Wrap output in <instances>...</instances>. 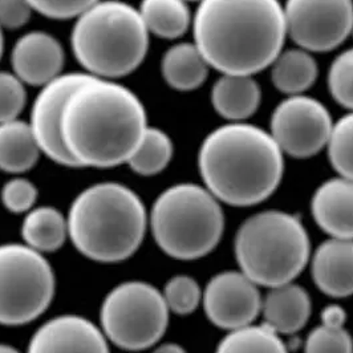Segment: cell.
Returning a JSON list of instances; mask_svg holds the SVG:
<instances>
[{
  "label": "cell",
  "instance_id": "6da1fadb",
  "mask_svg": "<svg viewBox=\"0 0 353 353\" xmlns=\"http://www.w3.org/2000/svg\"><path fill=\"white\" fill-rule=\"evenodd\" d=\"M148 126L146 109L133 90L89 76L65 103L61 136L79 168L109 169L128 162Z\"/></svg>",
  "mask_w": 353,
  "mask_h": 353
},
{
  "label": "cell",
  "instance_id": "7a4b0ae2",
  "mask_svg": "<svg viewBox=\"0 0 353 353\" xmlns=\"http://www.w3.org/2000/svg\"><path fill=\"white\" fill-rule=\"evenodd\" d=\"M192 27L195 46L222 74L265 71L287 39L279 0H202Z\"/></svg>",
  "mask_w": 353,
  "mask_h": 353
},
{
  "label": "cell",
  "instance_id": "3957f363",
  "mask_svg": "<svg viewBox=\"0 0 353 353\" xmlns=\"http://www.w3.org/2000/svg\"><path fill=\"white\" fill-rule=\"evenodd\" d=\"M198 169L205 188L221 203L248 208L276 192L284 154L270 132L248 123H229L205 137Z\"/></svg>",
  "mask_w": 353,
  "mask_h": 353
},
{
  "label": "cell",
  "instance_id": "277c9868",
  "mask_svg": "<svg viewBox=\"0 0 353 353\" xmlns=\"http://www.w3.org/2000/svg\"><path fill=\"white\" fill-rule=\"evenodd\" d=\"M67 219L72 245L97 263L132 258L149 228V212L140 195L120 182H100L80 192Z\"/></svg>",
  "mask_w": 353,
  "mask_h": 353
},
{
  "label": "cell",
  "instance_id": "5b68a950",
  "mask_svg": "<svg viewBox=\"0 0 353 353\" xmlns=\"http://www.w3.org/2000/svg\"><path fill=\"white\" fill-rule=\"evenodd\" d=\"M149 36L139 8L123 0H99L74 20L72 52L85 73L117 80L139 70Z\"/></svg>",
  "mask_w": 353,
  "mask_h": 353
},
{
  "label": "cell",
  "instance_id": "8992f818",
  "mask_svg": "<svg viewBox=\"0 0 353 353\" xmlns=\"http://www.w3.org/2000/svg\"><path fill=\"white\" fill-rule=\"evenodd\" d=\"M234 251L246 276L261 287L274 288L301 275L311 259V242L296 215L267 210L241 225Z\"/></svg>",
  "mask_w": 353,
  "mask_h": 353
},
{
  "label": "cell",
  "instance_id": "52a82bcc",
  "mask_svg": "<svg viewBox=\"0 0 353 353\" xmlns=\"http://www.w3.org/2000/svg\"><path fill=\"white\" fill-rule=\"evenodd\" d=\"M149 228L162 252L176 261L209 255L222 239L225 214L205 188L183 182L165 189L149 212Z\"/></svg>",
  "mask_w": 353,
  "mask_h": 353
},
{
  "label": "cell",
  "instance_id": "ba28073f",
  "mask_svg": "<svg viewBox=\"0 0 353 353\" xmlns=\"http://www.w3.org/2000/svg\"><path fill=\"white\" fill-rule=\"evenodd\" d=\"M170 311L150 283L128 281L113 287L100 307V328L116 347L139 352L156 347L169 325Z\"/></svg>",
  "mask_w": 353,
  "mask_h": 353
},
{
  "label": "cell",
  "instance_id": "9c48e42d",
  "mask_svg": "<svg viewBox=\"0 0 353 353\" xmlns=\"http://www.w3.org/2000/svg\"><path fill=\"white\" fill-rule=\"evenodd\" d=\"M54 271L44 254L24 243L0 245V325L19 327L52 304Z\"/></svg>",
  "mask_w": 353,
  "mask_h": 353
},
{
  "label": "cell",
  "instance_id": "30bf717a",
  "mask_svg": "<svg viewBox=\"0 0 353 353\" xmlns=\"http://www.w3.org/2000/svg\"><path fill=\"white\" fill-rule=\"evenodd\" d=\"M287 37L308 52H330L352 35L353 0H285Z\"/></svg>",
  "mask_w": 353,
  "mask_h": 353
},
{
  "label": "cell",
  "instance_id": "8fae6325",
  "mask_svg": "<svg viewBox=\"0 0 353 353\" xmlns=\"http://www.w3.org/2000/svg\"><path fill=\"white\" fill-rule=\"evenodd\" d=\"M334 121L330 110L316 99L287 96L272 112L270 134L283 154L294 159L316 156L330 140Z\"/></svg>",
  "mask_w": 353,
  "mask_h": 353
},
{
  "label": "cell",
  "instance_id": "7c38bea8",
  "mask_svg": "<svg viewBox=\"0 0 353 353\" xmlns=\"http://www.w3.org/2000/svg\"><path fill=\"white\" fill-rule=\"evenodd\" d=\"M259 285L242 271H223L212 276L203 290L202 304L210 323L234 331L248 327L262 312Z\"/></svg>",
  "mask_w": 353,
  "mask_h": 353
},
{
  "label": "cell",
  "instance_id": "4fadbf2b",
  "mask_svg": "<svg viewBox=\"0 0 353 353\" xmlns=\"http://www.w3.org/2000/svg\"><path fill=\"white\" fill-rule=\"evenodd\" d=\"M90 74L85 72H68L41 87L34 100L30 126L35 134L41 154L57 165L79 168L67 150L61 136L63 110L72 92Z\"/></svg>",
  "mask_w": 353,
  "mask_h": 353
},
{
  "label": "cell",
  "instance_id": "5bb4252c",
  "mask_svg": "<svg viewBox=\"0 0 353 353\" xmlns=\"http://www.w3.org/2000/svg\"><path fill=\"white\" fill-rule=\"evenodd\" d=\"M27 353H110L101 328L80 315L47 320L30 339Z\"/></svg>",
  "mask_w": 353,
  "mask_h": 353
},
{
  "label": "cell",
  "instance_id": "9a60e30c",
  "mask_svg": "<svg viewBox=\"0 0 353 353\" xmlns=\"http://www.w3.org/2000/svg\"><path fill=\"white\" fill-rule=\"evenodd\" d=\"M64 48L54 36L31 31L20 36L11 51L12 72L31 87L41 88L63 74Z\"/></svg>",
  "mask_w": 353,
  "mask_h": 353
},
{
  "label": "cell",
  "instance_id": "2e32d148",
  "mask_svg": "<svg viewBox=\"0 0 353 353\" xmlns=\"http://www.w3.org/2000/svg\"><path fill=\"white\" fill-rule=\"evenodd\" d=\"M319 228L331 238L353 239V181L336 176L323 182L311 199Z\"/></svg>",
  "mask_w": 353,
  "mask_h": 353
},
{
  "label": "cell",
  "instance_id": "e0dca14e",
  "mask_svg": "<svg viewBox=\"0 0 353 353\" xmlns=\"http://www.w3.org/2000/svg\"><path fill=\"white\" fill-rule=\"evenodd\" d=\"M314 282L332 298L353 295V239L330 238L319 246L311 259Z\"/></svg>",
  "mask_w": 353,
  "mask_h": 353
},
{
  "label": "cell",
  "instance_id": "ac0fdd59",
  "mask_svg": "<svg viewBox=\"0 0 353 353\" xmlns=\"http://www.w3.org/2000/svg\"><path fill=\"white\" fill-rule=\"evenodd\" d=\"M312 312V301L296 283L270 288L262 301L263 324L278 335H294L304 328Z\"/></svg>",
  "mask_w": 353,
  "mask_h": 353
},
{
  "label": "cell",
  "instance_id": "d6986e66",
  "mask_svg": "<svg viewBox=\"0 0 353 353\" xmlns=\"http://www.w3.org/2000/svg\"><path fill=\"white\" fill-rule=\"evenodd\" d=\"M261 101L262 89L254 76L222 74L212 85V108L230 123H246Z\"/></svg>",
  "mask_w": 353,
  "mask_h": 353
},
{
  "label": "cell",
  "instance_id": "ffe728a7",
  "mask_svg": "<svg viewBox=\"0 0 353 353\" xmlns=\"http://www.w3.org/2000/svg\"><path fill=\"white\" fill-rule=\"evenodd\" d=\"M210 65L194 43L181 41L163 53L161 74L170 88L192 92L202 87L209 76Z\"/></svg>",
  "mask_w": 353,
  "mask_h": 353
},
{
  "label": "cell",
  "instance_id": "44dd1931",
  "mask_svg": "<svg viewBox=\"0 0 353 353\" xmlns=\"http://www.w3.org/2000/svg\"><path fill=\"white\" fill-rule=\"evenodd\" d=\"M41 150L31 126L21 120L0 124V170L20 176L31 170Z\"/></svg>",
  "mask_w": 353,
  "mask_h": 353
},
{
  "label": "cell",
  "instance_id": "7402d4cb",
  "mask_svg": "<svg viewBox=\"0 0 353 353\" xmlns=\"http://www.w3.org/2000/svg\"><path fill=\"white\" fill-rule=\"evenodd\" d=\"M20 234L28 248L40 254L54 252L70 239L67 215L53 206H35L24 214Z\"/></svg>",
  "mask_w": 353,
  "mask_h": 353
},
{
  "label": "cell",
  "instance_id": "603a6c76",
  "mask_svg": "<svg viewBox=\"0 0 353 353\" xmlns=\"http://www.w3.org/2000/svg\"><path fill=\"white\" fill-rule=\"evenodd\" d=\"M318 74V63L312 53L299 47L282 51L271 64V81L287 96L304 94L315 84Z\"/></svg>",
  "mask_w": 353,
  "mask_h": 353
},
{
  "label": "cell",
  "instance_id": "cb8c5ba5",
  "mask_svg": "<svg viewBox=\"0 0 353 353\" xmlns=\"http://www.w3.org/2000/svg\"><path fill=\"white\" fill-rule=\"evenodd\" d=\"M139 12L149 34L166 40L182 37L193 23L186 0H142Z\"/></svg>",
  "mask_w": 353,
  "mask_h": 353
},
{
  "label": "cell",
  "instance_id": "d4e9b609",
  "mask_svg": "<svg viewBox=\"0 0 353 353\" xmlns=\"http://www.w3.org/2000/svg\"><path fill=\"white\" fill-rule=\"evenodd\" d=\"M173 154L174 145L170 136L159 128L148 126L126 165L139 176H157L169 166Z\"/></svg>",
  "mask_w": 353,
  "mask_h": 353
},
{
  "label": "cell",
  "instance_id": "484cf974",
  "mask_svg": "<svg viewBox=\"0 0 353 353\" xmlns=\"http://www.w3.org/2000/svg\"><path fill=\"white\" fill-rule=\"evenodd\" d=\"M215 353H288L281 335L265 324H250L230 331Z\"/></svg>",
  "mask_w": 353,
  "mask_h": 353
},
{
  "label": "cell",
  "instance_id": "4316f807",
  "mask_svg": "<svg viewBox=\"0 0 353 353\" xmlns=\"http://www.w3.org/2000/svg\"><path fill=\"white\" fill-rule=\"evenodd\" d=\"M327 152L336 173L353 181V112L334 123Z\"/></svg>",
  "mask_w": 353,
  "mask_h": 353
},
{
  "label": "cell",
  "instance_id": "83f0119b",
  "mask_svg": "<svg viewBox=\"0 0 353 353\" xmlns=\"http://www.w3.org/2000/svg\"><path fill=\"white\" fill-rule=\"evenodd\" d=\"M170 314L186 316L193 314L202 303L203 290L189 275H176L170 278L161 291Z\"/></svg>",
  "mask_w": 353,
  "mask_h": 353
},
{
  "label": "cell",
  "instance_id": "f1b7e54d",
  "mask_svg": "<svg viewBox=\"0 0 353 353\" xmlns=\"http://www.w3.org/2000/svg\"><path fill=\"white\" fill-rule=\"evenodd\" d=\"M327 81L336 103L353 112V48L336 56L330 67Z\"/></svg>",
  "mask_w": 353,
  "mask_h": 353
},
{
  "label": "cell",
  "instance_id": "f546056e",
  "mask_svg": "<svg viewBox=\"0 0 353 353\" xmlns=\"http://www.w3.org/2000/svg\"><path fill=\"white\" fill-rule=\"evenodd\" d=\"M26 104V84L14 72L0 71V124L19 119Z\"/></svg>",
  "mask_w": 353,
  "mask_h": 353
},
{
  "label": "cell",
  "instance_id": "4dcf8cb0",
  "mask_svg": "<svg viewBox=\"0 0 353 353\" xmlns=\"http://www.w3.org/2000/svg\"><path fill=\"white\" fill-rule=\"evenodd\" d=\"M39 192L35 183L27 178L15 176L8 179L1 190L0 201L6 210L12 214H27L36 206Z\"/></svg>",
  "mask_w": 353,
  "mask_h": 353
},
{
  "label": "cell",
  "instance_id": "1f68e13d",
  "mask_svg": "<svg viewBox=\"0 0 353 353\" xmlns=\"http://www.w3.org/2000/svg\"><path fill=\"white\" fill-rule=\"evenodd\" d=\"M304 353H353V339L345 328L316 327L305 340Z\"/></svg>",
  "mask_w": 353,
  "mask_h": 353
},
{
  "label": "cell",
  "instance_id": "d6a6232c",
  "mask_svg": "<svg viewBox=\"0 0 353 353\" xmlns=\"http://www.w3.org/2000/svg\"><path fill=\"white\" fill-rule=\"evenodd\" d=\"M34 11L53 20L76 19L99 0H28Z\"/></svg>",
  "mask_w": 353,
  "mask_h": 353
},
{
  "label": "cell",
  "instance_id": "836d02e7",
  "mask_svg": "<svg viewBox=\"0 0 353 353\" xmlns=\"http://www.w3.org/2000/svg\"><path fill=\"white\" fill-rule=\"evenodd\" d=\"M28 0H0V27L3 30L23 28L32 17Z\"/></svg>",
  "mask_w": 353,
  "mask_h": 353
},
{
  "label": "cell",
  "instance_id": "e575fe53",
  "mask_svg": "<svg viewBox=\"0 0 353 353\" xmlns=\"http://www.w3.org/2000/svg\"><path fill=\"white\" fill-rule=\"evenodd\" d=\"M320 318H321V325H325L330 328H344L347 314L341 305L330 304L323 310Z\"/></svg>",
  "mask_w": 353,
  "mask_h": 353
},
{
  "label": "cell",
  "instance_id": "d590c367",
  "mask_svg": "<svg viewBox=\"0 0 353 353\" xmlns=\"http://www.w3.org/2000/svg\"><path fill=\"white\" fill-rule=\"evenodd\" d=\"M152 353H188L186 350L176 343H163L157 345Z\"/></svg>",
  "mask_w": 353,
  "mask_h": 353
},
{
  "label": "cell",
  "instance_id": "8d00e7d4",
  "mask_svg": "<svg viewBox=\"0 0 353 353\" xmlns=\"http://www.w3.org/2000/svg\"><path fill=\"white\" fill-rule=\"evenodd\" d=\"M0 353H21L19 352L18 350L12 345H8V344H3L0 343Z\"/></svg>",
  "mask_w": 353,
  "mask_h": 353
},
{
  "label": "cell",
  "instance_id": "74e56055",
  "mask_svg": "<svg viewBox=\"0 0 353 353\" xmlns=\"http://www.w3.org/2000/svg\"><path fill=\"white\" fill-rule=\"evenodd\" d=\"M4 52V36H3V28L0 27V60Z\"/></svg>",
  "mask_w": 353,
  "mask_h": 353
},
{
  "label": "cell",
  "instance_id": "f35d334b",
  "mask_svg": "<svg viewBox=\"0 0 353 353\" xmlns=\"http://www.w3.org/2000/svg\"><path fill=\"white\" fill-rule=\"evenodd\" d=\"M186 1H198V3H199V1H202V0H186Z\"/></svg>",
  "mask_w": 353,
  "mask_h": 353
},
{
  "label": "cell",
  "instance_id": "ab89813d",
  "mask_svg": "<svg viewBox=\"0 0 353 353\" xmlns=\"http://www.w3.org/2000/svg\"><path fill=\"white\" fill-rule=\"evenodd\" d=\"M352 35H353V30H352Z\"/></svg>",
  "mask_w": 353,
  "mask_h": 353
}]
</instances>
